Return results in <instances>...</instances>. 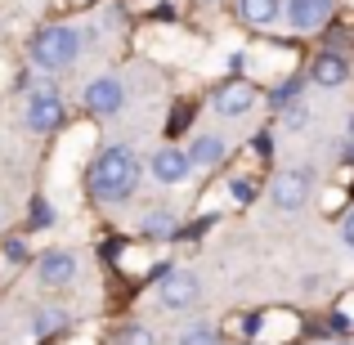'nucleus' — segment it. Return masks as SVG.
Here are the masks:
<instances>
[{"instance_id": "9d476101", "label": "nucleus", "mask_w": 354, "mask_h": 345, "mask_svg": "<svg viewBox=\"0 0 354 345\" xmlns=\"http://www.w3.org/2000/svg\"><path fill=\"white\" fill-rule=\"evenodd\" d=\"M36 274H41L45 287H68L72 278H77V256H72V251H45V256L36 260Z\"/></svg>"}, {"instance_id": "9b49d317", "label": "nucleus", "mask_w": 354, "mask_h": 345, "mask_svg": "<svg viewBox=\"0 0 354 345\" xmlns=\"http://www.w3.org/2000/svg\"><path fill=\"white\" fill-rule=\"evenodd\" d=\"M310 81L314 86H323V90H337V86H346L350 81V63L341 59V54H319V59H314V68H310Z\"/></svg>"}, {"instance_id": "dca6fc26", "label": "nucleus", "mask_w": 354, "mask_h": 345, "mask_svg": "<svg viewBox=\"0 0 354 345\" xmlns=\"http://www.w3.org/2000/svg\"><path fill=\"white\" fill-rule=\"evenodd\" d=\"M180 345H220V332L207 328V323H193V328L180 332Z\"/></svg>"}, {"instance_id": "2eb2a0df", "label": "nucleus", "mask_w": 354, "mask_h": 345, "mask_svg": "<svg viewBox=\"0 0 354 345\" xmlns=\"http://www.w3.org/2000/svg\"><path fill=\"white\" fill-rule=\"evenodd\" d=\"M32 328H36V337H59V332L68 328V314L63 310H41L32 319Z\"/></svg>"}, {"instance_id": "f03ea898", "label": "nucleus", "mask_w": 354, "mask_h": 345, "mask_svg": "<svg viewBox=\"0 0 354 345\" xmlns=\"http://www.w3.org/2000/svg\"><path fill=\"white\" fill-rule=\"evenodd\" d=\"M27 54H32V63L45 68V72H68L72 63L81 59V32L68 27V23H50L27 41Z\"/></svg>"}, {"instance_id": "5701e85b", "label": "nucleus", "mask_w": 354, "mask_h": 345, "mask_svg": "<svg viewBox=\"0 0 354 345\" xmlns=\"http://www.w3.org/2000/svg\"><path fill=\"white\" fill-rule=\"evenodd\" d=\"M341 238H346V247H354V211L346 216V225H341Z\"/></svg>"}, {"instance_id": "aec40b11", "label": "nucleus", "mask_w": 354, "mask_h": 345, "mask_svg": "<svg viewBox=\"0 0 354 345\" xmlns=\"http://www.w3.org/2000/svg\"><path fill=\"white\" fill-rule=\"evenodd\" d=\"M5 256H9V260L18 265V260L27 256V242H23V238H9V242H5Z\"/></svg>"}, {"instance_id": "0eeeda50", "label": "nucleus", "mask_w": 354, "mask_h": 345, "mask_svg": "<svg viewBox=\"0 0 354 345\" xmlns=\"http://www.w3.org/2000/svg\"><path fill=\"white\" fill-rule=\"evenodd\" d=\"M283 14L292 32H323L332 23V0H287Z\"/></svg>"}, {"instance_id": "4468645a", "label": "nucleus", "mask_w": 354, "mask_h": 345, "mask_svg": "<svg viewBox=\"0 0 354 345\" xmlns=\"http://www.w3.org/2000/svg\"><path fill=\"white\" fill-rule=\"evenodd\" d=\"M144 233L148 238H175V233H180V220H175L171 211H153V216H144Z\"/></svg>"}, {"instance_id": "f257e3e1", "label": "nucleus", "mask_w": 354, "mask_h": 345, "mask_svg": "<svg viewBox=\"0 0 354 345\" xmlns=\"http://www.w3.org/2000/svg\"><path fill=\"white\" fill-rule=\"evenodd\" d=\"M86 189L95 202L104 207H117V202H130L139 189V157L130 153L126 144H113L90 162V175H86Z\"/></svg>"}, {"instance_id": "6e6552de", "label": "nucleus", "mask_w": 354, "mask_h": 345, "mask_svg": "<svg viewBox=\"0 0 354 345\" xmlns=\"http://www.w3.org/2000/svg\"><path fill=\"white\" fill-rule=\"evenodd\" d=\"M148 171H153V180H157V184H166V189H171V184H180L184 175L193 171V162H189V153H184V148L166 144V148H157V153H153Z\"/></svg>"}, {"instance_id": "412c9836", "label": "nucleus", "mask_w": 354, "mask_h": 345, "mask_svg": "<svg viewBox=\"0 0 354 345\" xmlns=\"http://www.w3.org/2000/svg\"><path fill=\"white\" fill-rule=\"evenodd\" d=\"M283 121H287L292 130H296V126H305V108H296V104H292V108H283Z\"/></svg>"}, {"instance_id": "20e7f679", "label": "nucleus", "mask_w": 354, "mask_h": 345, "mask_svg": "<svg viewBox=\"0 0 354 345\" xmlns=\"http://www.w3.org/2000/svg\"><path fill=\"white\" fill-rule=\"evenodd\" d=\"M310 189H314V171L310 166H292V171H278L269 198H274L278 211H301L310 202Z\"/></svg>"}, {"instance_id": "f3484780", "label": "nucleus", "mask_w": 354, "mask_h": 345, "mask_svg": "<svg viewBox=\"0 0 354 345\" xmlns=\"http://www.w3.org/2000/svg\"><path fill=\"white\" fill-rule=\"evenodd\" d=\"M229 198H234L238 207H251V202H256V180H247V175H234V180H229Z\"/></svg>"}, {"instance_id": "4be33fe9", "label": "nucleus", "mask_w": 354, "mask_h": 345, "mask_svg": "<svg viewBox=\"0 0 354 345\" xmlns=\"http://www.w3.org/2000/svg\"><path fill=\"white\" fill-rule=\"evenodd\" d=\"M36 229H50V207L45 202H36Z\"/></svg>"}, {"instance_id": "1a4fd4ad", "label": "nucleus", "mask_w": 354, "mask_h": 345, "mask_svg": "<svg viewBox=\"0 0 354 345\" xmlns=\"http://www.w3.org/2000/svg\"><path fill=\"white\" fill-rule=\"evenodd\" d=\"M216 108H220V117H247L256 108V86L251 81H225L216 90Z\"/></svg>"}, {"instance_id": "6ab92c4d", "label": "nucleus", "mask_w": 354, "mask_h": 345, "mask_svg": "<svg viewBox=\"0 0 354 345\" xmlns=\"http://www.w3.org/2000/svg\"><path fill=\"white\" fill-rule=\"evenodd\" d=\"M117 345H148V332H144V328H126Z\"/></svg>"}, {"instance_id": "39448f33", "label": "nucleus", "mask_w": 354, "mask_h": 345, "mask_svg": "<svg viewBox=\"0 0 354 345\" xmlns=\"http://www.w3.org/2000/svg\"><path fill=\"white\" fill-rule=\"evenodd\" d=\"M63 117H68V108H63V95H54V90H36L32 99H27V130L32 135H50V130L63 126Z\"/></svg>"}, {"instance_id": "ddd939ff", "label": "nucleus", "mask_w": 354, "mask_h": 345, "mask_svg": "<svg viewBox=\"0 0 354 345\" xmlns=\"http://www.w3.org/2000/svg\"><path fill=\"white\" fill-rule=\"evenodd\" d=\"M283 14V0H238V18L247 27H269Z\"/></svg>"}, {"instance_id": "7ed1b4c3", "label": "nucleus", "mask_w": 354, "mask_h": 345, "mask_svg": "<svg viewBox=\"0 0 354 345\" xmlns=\"http://www.w3.org/2000/svg\"><path fill=\"white\" fill-rule=\"evenodd\" d=\"M157 301H162V310H166V314H184V310H193V305L202 301V283H198V274H189V269H166Z\"/></svg>"}, {"instance_id": "423d86ee", "label": "nucleus", "mask_w": 354, "mask_h": 345, "mask_svg": "<svg viewBox=\"0 0 354 345\" xmlns=\"http://www.w3.org/2000/svg\"><path fill=\"white\" fill-rule=\"evenodd\" d=\"M121 104H126V90H121L117 77H95L86 86V113L90 117H117Z\"/></svg>"}, {"instance_id": "f8f14e48", "label": "nucleus", "mask_w": 354, "mask_h": 345, "mask_svg": "<svg viewBox=\"0 0 354 345\" xmlns=\"http://www.w3.org/2000/svg\"><path fill=\"white\" fill-rule=\"evenodd\" d=\"M225 157L229 153H225V139H220V135H198V139H193V148H189L193 171H216Z\"/></svg>"}, {"instance_id": "b1692460", "label": "nucleus", "mask_w": 354, "mask_h": 345, "mask_svg": "<svg viewBox=\"0 0 354 345\" xmlns=\"http://www.w3.org/2000/svg\"><path fill=\"white\" fill-rule=\"evenodd\" d=\"M337 345H354V341H337Z\"/></svg>"}, {"instance_id": "a211bd4d", "label": "nucleus", "mask_w": 354, "mask_h": 345, "mask_svg": "<svg viewBox=\"0 0 354 345\" xmlns=\"http://www.w3.org/2000/svg\"><path fill=\"white\" fill-rule=\"evenodd\" d=\"M296 95H301V86H296V81H287L283 90H274V108H278V113H283V108H292Z\"/></svg>"}]
</instances>
